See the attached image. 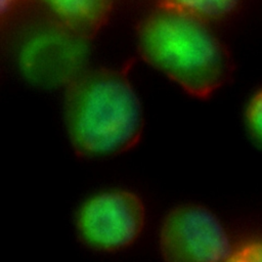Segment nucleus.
Wrapping results in <instances>:
<instances>
[{
    "label": "nucleus",
    "instance_id": "0eeeda50",
    "mask_svg": "<svg viewBox=\"0 0 262 262\" xmlns=\"http://www.w3.org/2000/svg\"><path fill=\"white\" fill-rule=\"evenodd\" d=\"M238 2L239 0H160V8L208 21L229 14Z\"/></svg>",
    "mask_w": 262,
    "mask_h": 262
},
{
    "label": "nucleus",
    "instance_id": "20e7f679",
    "mask_svg": "<svg viewBox=\"0 0 262 262\" xmlns=\"http://www.w3.org/2000/svg\"><path fill=\"white\" fill-rule=\"evenodd\" d=\"M145 224L141 199L126 189H110L89 198L80 208L77 228L89 247L115 252L131 246Z\"/></svg>",
    "mask_w": 262,
    "mask_h": 262
},
{
    "label": "nucleus",
    "instance_id": "423d86ee",
    "mask_svg": "<svg viewBox=\"0 0 262 262\" xmlns=\"http://www.w3.org/2000/svg\"><path fill=\"white\" fill-rule=\"evenodd\" d=\"M57 17V23L88 39L105 23L114 0H41Z\"/></svg>",
    "mask_w": 262,
    "mask_h": 262
},
{
    "label": "nucleus",
    "instance_id": "7ed1b4c3",
    "mask_svg": "<svg viewBox=\"0 0 262 262\" xmlns=\"http://www.w3.org/2000/svg\"><path fill=\"white\" fill-rule=\"evenodd\" d=\"M160 249L166 262H227L234 251L221 220L208 208L191 204L166 215Z\"/></svg>",
    "mask_w": 262,
    "mask_h": 262
},
{
    "label": "nucleus",
    "instance_id": "f03ea898",
    "mask_svg": "<svg viewBox=\"0 0 262 262\" xmlns=\"http://www.w3.org/2000/svg\"><path fill=\"white\" fill-rule=\"evenodd\" d=\"M138 51L192 96L204 98L228 78L227 50L206 21L159 8L139 25Z\"/></svg>",
    "mask_w": 262,
    "mask_h": 262
},
{
    "label": "nucleus",
    "instance_id": "f257e3e1",
    "mask_svg": "<svg viewBox=\"0 0 262 262\" xmlns=\"http://www.w3.org/2000/svg\"><path fill=\"white\" fill-rule=\"evenodd\" d=\"M66 87V128L79 156L105 158L137 143L143 114L125 70L83 71Z\"/></svg>",
    "mask_w": 262,
    "mask_h": 262
},
{
    "label": "nucleus",
    "instance_id": "6e6552de",
    "mask_svg": "<svg viewBox=\"0 0 262 262\" xmlns=\"http://www.w3.org/2000/svg\"><path fill=\"white\" fill-rule=\"evenodd\" d=\"M246 118L252 136L262 145V88L252 97Z\"/></svg>",
    "mask_w": 262,
    "mask_h": 262
},
{
    "label": "nucleus",
    "instance_id": "39448f33",
    "mask_svg": "<svg viewBox=\"0 0 262 262\" xmlns=\"http://www.w3.org/2000/svg\"><path fill=\"white\" fill-rule=\"evenodd\" d=\"M87 39L57 23L33 37L21 52L26 75L42 85H68L83 71Z\"/></svg>",
    "mask_w": 262,
    "mask_h": 262
},
{
    "label": "nucleus",
    "instance_id": "1a4fd4ad",
    "mask_svg": "<svg viewBox=\"0 0 262 262\" xmlns=\"http://www.w3.org/2000/svg\"><path fill=\"white\" fill-rule=\"evenodd\" d=\"M227 262H262V239L244 244L233 251Z\"/></svg>",
    "mask_w": 262,
    "mask_h": 262
},
{
    "label": "nucleus",
    "instance_id": "9d476101",
    "mask_svg": "<svg viewBox=\"0 0 262 262\" xmlns=\"http://www.w3.org/2000/svg\"><path fill=\"white\" fill-rule=\"evenodd\" d=\"M17 0H0V10L2 13L9 11L16 3Z\"/></svg>",
    "mask_w": 262,
    "mask_h": 262
}]
</instances>
